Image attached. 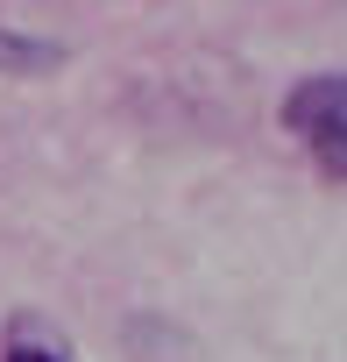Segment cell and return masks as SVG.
Returning a JSON list of instances; mask_svg holds the SVG:
<instances>
[{
  "label": "cell",
  "mask_w": 347,
  "mask_h": 362,
  "mask_svg": "<svg viewBox=\"0 0 347 362\" xmlns=\"http://www.w3.org/2000/svg\"><path fill=\"white\" fill-rule=\"evenodd\" d=\"M284 128L312 149V163L326 177L347 185V71H319V78H298L284 93Z\"/></svg>",
  "instance_id": "obj_1"
},
{
  "label": "cell",
  "mask_w": 347,
  "mask_h": 362,
  "mask_svg": "<svg viewBox=\"0 0 347 362\" xmlns=\"http://www.w3.org/2000/svg\"><path fill=\"white\" fill-rule=\"evenodd\" d=\"M57 64H64L57 43H43V36H29V29H0V78H43V71H57Z\"/></svg>",
  "instance_id": "obj_2"
},
{
  "label": "cell",
  "mask_w": 347,
  "mask_h": 362,
  "mask_svg": "<svg viewBox=\"0 0 347 362\" xmlns=\"http://www.w3.org/2000/svg\"><path fill=\"white\" fill-rule=\"evenodd\" d=\"M0 362H71V355H64V341H57V334H43V327L15 320V327H8V355H0Z\"/></svg>",
  "instance_id": "obj_3"
}]
</instances>
